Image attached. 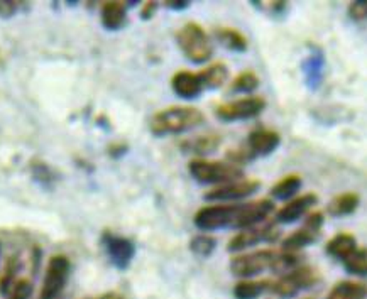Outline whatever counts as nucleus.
<instances>
[{
	"mask_svg": "<svg viewBox=\"0 0 367 299\" xmlns=\"http://www.w3.org/2000/svg\"><path fill=\"white\" fill-rule=\"evenodd\" d=\"M274 212V203L268 198L249 203H213L200 208L193 217V224L201 232L222 228H251L264 224Z\"/></svg>",
	"mask_w": 367,
	"mask_h": 299,
	"instance_id": "nucleus-1",
	"label": "nucleus"
},
{
	"mask_svg": "<svg viewBox=\"0 0 367 299\" xmlns=\"http://www.w3.org/2000/svg\"><path fill=\"white\" fill-rule=\"evenodd\" d=\"M203 122L205 115L199 108L175 105V107H168L156 112L151 117V122H149V131L156 137L175 136L192 131V129L199 127Z\"/></svg>",
	"mask_w": 367,
	"mask_h": 299,
	"instance_id": "nucleus-2",
	"label": "nucleus"
},
{
	"mask_svg": "<svg viewBox=\"0 0 367 299\" xmlns=\"http://www.w3.org/2000/svg\"><path fill=\"white\" fill-rule=\"evenodd\" d=\"M188 171L193 180L200 184L222 186L244 177V169L240 166L224 161L193 159L189 161Z\"/></svg>",
	"mask_w": 367,
	"mask_h": 299,
	"instance_id": "nucleus-3",
	"label": "nucleus"
},
{
	"mask_svg": "<svg viewBox=\"0 0 367 299\" xmlns=\"http://www.w3.org/2000/svg\"><path fill=\"white\" fill-rule=\"evenodd\" d=\"M176 43L185 58L195 64H203L212 59L213 44L203 27L196 22H187L176 32Z\"/></svg>",
	"mask_w": 367,
	"mask_h": 299,
	"instance_id": "nucleus-4",
	"label": "nucleus"
},
{
	"mask_svg": "<svg viewBox=\"0 0 367 299\" xmlns=\"http://www.w3.org/2000/svg\"><path fill=\"white\" fill-rule=\"evenodd\" d=\"M278 252L271 249L254 250V252L240 254L231 261V272L236 277L240 279H251L266 272V270L274 269V262H276Z\"/></svg>",
	"mask_w": 367,
	"mask_h": 299,
	"instance_id": "nucleus-5",
	"label": "nucleus"
},
{
	"mask_svg": "<svg viewBox=\"0 0 367 299\" xmlns=\"http://www.w3.org/2000/svg\"><path fill=\"white\" fill-rule=\"evenodd\" d=\"M71 264L66 256H55L50 258L46 265V272L39 291L38 299H59L66 288L68 277H70Z\"/></svg>",
	"mask_w": 367,
	"mask_h": 299,
	"instance_id": "nucleus-6",
	"label": "nucleus"
},
{
	"mask_svg": "<svg viewBox=\"0 0 367 299\" xmlns=\"http://www.w3.org/2000/svg\"><path fill=\"white\" fill-rule=\"evenodd\" d=\"M266 108V100L262 96L249 95L233 102L222 103L217 107L215 115L224 122H237V120H249L262 114Z\"/></svg>",
	"mask_w": 367,
	"mask_h": 299,
	"instance_id": "nucleus-7",
	"label": "nucleus"
},
{
	"mask_svg": "<svg viewBox=\"0 0 367 299\" xmlns=\"http://www.w3.org/2000/svg\"><path fill=\"white\" fill-rule=\"evenodd\" d=\"M317 282V274L312 268H306V265H300V268L289 270V272L283 274L271 281V288L269 291L281 298H292L296 293H300L301 289L310 288Z\"/></svg>",
	"mask_w": 367,
	"mask_h": 299,
	"instance_id": "nucleus-8",
	"label": "nucleus"
},
{
	"mask_svg": "<svg viewBox=\"0 0 367 299\" xmlns=\"http://www.w3.org/2000/svg\"><path fill=\"white\" fill-rule=\"evenodd\" d=\"M324 227V213L313 212L308 213L305 218L303 227L294 230L292 235H288L281 244V250L283 252H293L296 254L298 250L308 247L317 238L320 237V230Z\"/></svg>",
	"mask_w": 367,
	"mask_h": 299,
	"instance_id": "nucleus-9",
	"label": "nucleus"
},
{
	"mask_svg": "<svg viewBox=\"0 0 367 299\" xmlns=\"http://www.w3.org/2000/svg\"><path fill=\"white\" fill-rule=\"evenodd\" d=\"M278 227L276 221H264V224L256 225V227L244 228L239 233H236L229 242L227 250L229 252H242V250L259 245L262 242H273L276 240Z\"/></svg>",
	"mask_w": 367,
	"mask_h": 299,
	"instance_id": "nucleus-10",
	"label": "nucleus"
},
{
	"mask_svg": "<svg viewBox=\"0 0 367 299\" xmlns=\"http://www.w3.org/2000/svg\"><path fill=\"white\" fill-rule=\"evenodd\" d=\"M261 188L259 180L242 177V180L232 181V183L215 186L213 189L205 193V200L213 203H229V201H239L244 198L254 195Z\"/></svg>",
	"mask_w": 367,
	"mask_h": 299,
	"instance_id": "nucleus-11",
	"label": "nucleus"
},
{
	"mask_svg": "<svg viewBox=\"0 0 367 299\" xmlns=\"http://www.w3.org/2000/svg\"><path fill=\"white\" fill-rule=\"evenodd\" d=\"M102 244L105 254H107L110 262L117 269H127L131 265L132 258L136 256V247L129 238L105 232L102 237Z\"/></svg>",
	"mask_w": 367,
	"mask_h": 299,
	"instance_id": "nucleus-12",
	"label": "nucleus"
},
{
	"mask_svg": "<svg viewBox=\"0 0 367 299\" xmlns=\"http://www.w3.org/2000/svg\"><path fill=\"white\" fill-rule=\"evenodd\" d=\"M318 203V196L315 193H305V195L293 198L292 201L281 207L276 212V224H294L300 218L308 215V212Z\"/></svg>",
	"mask_w": 367,
	"mask_h": 299,
	"instance_id": "nucleus-13",
	"label": "nucleus"
},
{
	"mask_svg": "<svg viewBox=\"0 0 367 299\" xmlns=\"http://www.w3.org/2000/svg\"><path fill=\"white\" fill-rule=\"evenodd\" d=\"M281 144V136L276 131H269V129H256L247 137V144H245V151L249 156H269L276 151Z\"/></svg>",
	"mask_w": 367,
	"mask_h": 299,
	"instance_id": "nucleus-14",
	"label": "nucleus"
},
{
	"mask_svg": "<svg viewBox=\"0 0 367 299\" xmlns=\"http://www.w3.org/2000/svg\"><path fill=\"white\" fill-rule=\"evenodd\" d=\"M171 88L180 99L195 100L203 93V83H201L199 73H192L188 70H181L175 73L171 78Z\"/></svg>",
	"mask_w": 367,
	"mask_h": 299,
	"instance_id": "nucleus-15",
	"label": "nucleus"
},
{
	"mask_svg": "<svg viewBox=\"0 0 367 299\" xmlns=\"http://www.w3.org/2000/svg\"><path fill=\"white\" fill-rule=\"evenodd\" d=\"M127 2H103L100 9V22H102L105 31H120L127 24Z\"/></svg>",
	"mask_w": 367,
	"mask_h": 299,
	"instance_id": "nucleus-16",
	"label": "nucleus"
},
{
	"mask_svg": "<svg viewBox=\"0 0 367 299\" xmlns=\"http://www.w3.org/2000/svg\"><path fill=\"white\" fill-rule=\"evenodd\" d=\"M220 144H222L220 136L207 134V136L192 137V139L183 140V143H181V149H183L185 154L199 156L196 159H203V156H208L212 154V152H215L217 149L220 147Z\"/></svg>",
	"mask_w": 367,
	"mask_h": 299,
	"instance_id": "nucleus-17",
	"label": "nucleus"
},
{
	"mask_svg": "<svg viewBox=\"0 0 367 299\" xmlns=\"http://www.w3.org/2000/svg\"><path fill=\"white\" fill-rule=\"evenodd\" d=\"M356 249H357L356 237L350 235V233H347V232L337 233L336 237L330 238L329 244H326V247H325L326 254H329L330 257L337 258V261H340V262L345 261V258L349 257Z\"/></svg>",
	"mask_w": 367,
	"mask_h": 299,
	"instance_id": "nucleus-18",
	"label": "nucleus"
},
{
	"mask_svg": "<svg viewBox=\"0 0 367 299\" xmlns=\"http://www.w3.org/2000/svg\"><path fill=\"white\" fill-rule=\"evenodd\" d=\"M199 75L205 90H217V88L224 87L225 82H227L229 68L225 63H212L205 70H201Z\"/></svg>",
	"mask_w": 367,
	"mask_h": 299,
	"instance_id": "nucleus-19",
	"label": "nucleus"
},
{
	"mask_svg": "<svg viewBox=\"0 0 367 299\" xmlns=\"http://www.w3.org/2000/svg\"><path fill=\"white\" fill-rule=\"evenodd\" d=\"M359 203H361V198H359L357 193L347 191L333 198L326 207V212H329L330 217H345L356 212Z\"/></svg>",
	"mask_w": 367,
	"mask_h": 299,
	"instance_id": "nucleus-20",
	"label": "nucleus"
},
{
	"mask_svg": "<svg viewBox=\"0 0 367 299\" xmlns=\"http://www.w3.org/2000/svg\"><path fill=\"white\" fill-rule=\"evenodd\" d=\"M215 38L222 46L231 51L244 52L249 48L247 38L240 31L233 29V27H220V29L215 31Z\"/></svg>",
	"mask_w": 367,
	"mask_h": 299,
	"instance_id": "nucleus-21",
	"label": "nucleus"
},
{
	"mask_svg": "<svg viewBox=\"0 0 367 299\" xmlns=\"http://www.w3.org/2000/svg\"><path fill=\"white\" fill-rule=\"evenodd\" d=\"M271 288V281L264 279V281H252V279H242L237 282L233 288V296L237 299H257L261 294Z\"/></svg>",
	"mask_w": 367,
	"mask_h": 299,
	"instance_id": "nucleus-22",
	"label": "nucleus"
},
{
	"mask_svg": "<svg viewBox=\"0 0 367 299\" xmlns=\"http://www.w3.org/2000/svg\"><path fill=\"white\" fill-rule=\"evenodd\" d=\"M367 286L354 281H342L338 282L330 291L326 299H366Z\"/></svg>",
	"mask_w": 367,
	"mask_h": 299,
	"instance_id": "nucleus-23",
	"label": "nucleus"
},
{
	"mask_svg": "<svg viewBox=\"0 0 367 299\" xmlns=\"http://www.w3.org/2000/svg\"><path fill=\"white\" fill-rule=\"evenodd\" d=\"M301 186H303L301 176L288 175L281 177V180L273 186L271 196L276 198V200H288V198H293L298 191H300Z\"/></svg>",
	"mask_w": 367,
	"mask_h": 299,
	"instance_id": "nucleus-24",
	"label": "nucleus"
},
{
	"mask_svg": "<svg viewBox=\"0 0 367 299\" xmlns=\"http://www.w3.org/2000/svg\"><path fill=\"white\" fill-rule=\"evenodd\" d=\"M19 269H21V261H19L17 256H12L7 258V264L3 268L2 274H0V293L2 294H9L10 289L14 288L15 277H17Z\"/></svg>",
	"mask_w": 367,
	"mask_h": 299,
	"instance_id": "nucleus-25",
	"label": "nucleus"
},
{
	"mask_svg": "<svg viewBox=\"0 0 367 299\" xmlns=\"http://www.w3.org/2000/svg\"><path fill=\"white\" fill-rule=\"evenodd\" d=\"M342 262H344V268L349 274H354V276H367V249L357 247Z\"/></svg>",
	"mask_w": 367,
	"mask_h": 299,
	"instance_id": "nucleus-26",
	"label": "nucleus"
},
{
	"mask_svg": "<svg viewBox=\"0 0 367 299\" xmlns=\"http://www.w3.org/2000/svg\"><path fill=\"white\" fill-rule=\"evenodd\" d=\"M215 247H217L215 237L208 235V233H200V235H195L192 240H189V250L201 258L212 256Z\"/></svg>",
	"mask_w": 367,
	"mask_h": 299,
	"instance_id": "nucleus-27",
	"label": "nucleus"
},
{
	"mask_svg": "<svg viewBox=\"0 0 367 299\" xmlns=\"http://www.w3.org/2000/svg\"><path fill=\"white\" fill-rule=\"evenodd\" d=\"M259 83H261V80H259V76L256 75V73L251 71V70L242 71L240 75H237L236 80L232 82L231 92H233V93H252L257 87H259Z\"/></svg>",
	"mask_w": 367,
	"mask_h": 299,
	"instance_id": "nucleus-28",
	"label": "nucleus"
},
{
	"mask_svg": "<svg viewBox=\"0 0 367 299\" xmlns=\"http://www.w3.org/2000/svg\"><path fill=\"white\" fill-rule=\"evenodd\" d=\"M31 173L32 177L43 186H50L52 180H55V173L51 171L50 166L41 163V161H36V163L31 164Z\"/></svg>",
	"mask_w": 367,
	"mask_h": 299,
	"instance_id": "nucleus-29",
	"label": "nucleus"
},
{
	"mask_svg": "<svg viewBox=\"0 0 367 299\" xmlns=\"http://www.w3.org/2000/svg\"><path fill=\"white\" fill-rule=\"evenodd\" d=\"M32 294V282L29 279H19L10 289L9 299H31Z\"/></svg>",
	"mask_w": 367,
	"mask_h": 299,
	"instance_id": "nucleus-30",
	"label": "nucleus"
},
{
	"mask_svg": "<svg viewBox=\"0 0 367 299\" xmlns=\"http://www.w3.org/2000/svg\"><path fill=\"white\" fill-rule=\"evenodd\" d=\"M349 17L356 22L367 21V0H356L349 6Z\"/></svg>",
	"mask_w": 367,
	"mask_h": 299,
	"instance_id": "nucleus-31",
	"label": "nucleus"
},
{
	"mask_svg": "<svg viewBox=\"0 0 367 299\" xmlns=\"http://www.w3.org/2000/svg\"><path fill=\"white\" fill-rule=\"evenodd\" d=\"M22 2L17 0H0V19H12L21 10Z\"/></svg>",
	"mask_w": 367,
	"mask_h": 299,
	"instance_id": "nucleus-32",
	"label": "nucleus"
},
{
	"mask_svg": "<svg viewBox=\"0 0 367 299\" xmlns=\"http://www.w3.org/2000/svg\"><path fill=\"white\" fill-rule=\"evenodd\" d=\"M254 6H257L259 9L268 10L271 15L285 14L288 9V2H252Z\"/></svg>",
	"mask_w": 367,
	"mask_h": 299,
	"instance_id": "nucleus-33",
	"label": "nucleus"
},
{
	"mask_svg": "<svg viewBox=\"0 0 367 299\" xmlns=\"http://www.w3.org/2000/svg\"><path fill=\"white\" fill-rule=\"evenodd\" d=\"M157 7H159V3L157 2H144L143 9H141V17H143V21H149V19H152V15L156 14Z\"/></svg>",
	"mask_w": 367,
	"mask_h": 299,
	"instance_id": "nucleus-34",
	"label": "nucleus"
},
{
	"mask_svg": "<svg viewBox=\"0 0 367 299\" xmlns=\"http://www.w3.org/2000/svg\"><path fill=\"white\" fill-rule=\"evenodd\" d=\"M163 3H164V7H168V9H171V10H185V9H188L192 2H188V0H166V2H163Z\"/></svg>",
	"mask_w": 367,
	"mask_h": 299,
	"instance_id": "nucleus-35",
	"label": "nucleus"
},
{
	"mask_svg": "<svg viewBox=\"0 0 367 299\" xmlns=\"http://www.w3.org/2000/svg\"><path fill=\"white\" fill-rule=\"evenodd\" d=\"M96 299H124V296H122V294L114 293V291H112V293H105V294H102V296L96 298Z\"/></svg>",
	"mask_w": 367,
	"mask_h": 299,
	"instance_id": "nucleus-36",
	"label": "nucleus"
},
{
	"mask_svg": "<svg viewBox=\"0 0 367 299\" xmlns=\"http://www.w3.org/2000/svg\"><path fill=\"white\" fill-rule=\"evenodd\" d=\"M0 256H2V242H0Z\"/></svg>",
	"mask_w": 367,
	"mask_h": 299,
	"instance_id": "nucleus-37",
	"label": "nucleus"
}]
</instances>
